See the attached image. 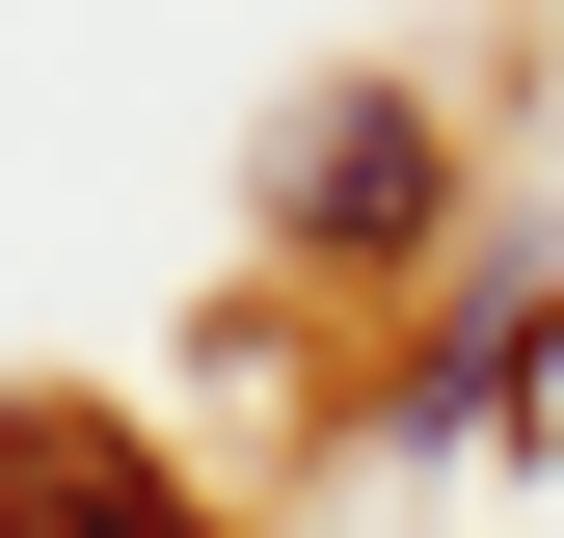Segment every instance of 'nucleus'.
I'll return each instance as SVG.
<instances>
[{"label": "nucleus", "instance_id": "obj_1", "mask_svg": "<svg viewBox=\"0 0 564 538\" xmlns=\"http://www.w3.org/2000/svg\"><path fill=\"white\" fill-rule=\"evenodd\" d=\"M0 538H188V485L108 404H0Z\"/></svg>", "mask_w": 564, "mask_h": 538}, {"label": "nucleus", "instance_id": "obj_2", "mask_svg": "<svg viewBox=\"0 0 564 538\" xmlns=\"http://www.w3.org/2000/svg\"><path fill=\"white\" fill-rule=\"evenodd\" d=\"M269 189H296V243H403V216H431V108H296Z\"/></svg>", "mask_w": 564, "mask_h": 538}]
</instances>
